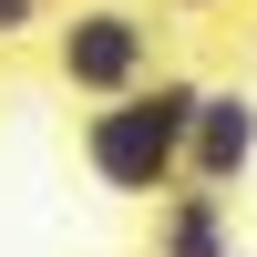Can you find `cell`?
<instances>
[{
    "instance_id": "cell-1",
    "label": "cell",
    "mask_w": 257,
    "mask_h": 257,
    "mask_svg": "<svg viewBox=\"0 0 257 257\" xmlns=\"http://www.w3.org/2000/svg\"><path fill=\"white\" fill-rule=\"evenodd\" d=\"M196 93H206L196 72H144L134 93L93 103L82 134H72L82 175H93L103 196H165V185H175V155H185V113H196Z\"/></svg>"
},
{
    "instance_id": "cell-2",
    "label": "cell",
    "mask_w": 257,
    "mask_h": 257,
    "mask_svg": "<svg viewBox=\"0 0 257 257\" xmlns=\"http://www.w3.org/2000/svg\"><path fill=\"white\" fill-rule=\"evenodd\" d=\"M41 31H52V82L82 93V103H113L155 72V21L134 0H82V11L41 21Z\"/></svg>"
},
{
    "instance_id": "cell-3",
    "label": "cell",
    "mask_w": 257,
    "mask_h": 257,
    "mask_svg": "<svg viewBox=\"0 0 257 257\" xmlns=\"http://www.w3.org/2000/svg\"><path fill=\"white\" fill-rule=\"evenodd\" d=\"M247 175H257V93H216V82H206L196 113H185L175 185H216V196H237Z\"/></svg>"
},
{
    "instance_id": "cell-4",
    "label": "cell",
    "mask_w": 257,
    "mask_h": 257,
    "mask_svg": "<svg viewBox=\"0 0 257 257\" xmlns=\"http://www.w3.org/2000/svg\"><path fill=\"white\" fill-rule=\"evenodd\" d=\"M155 206V237L144 257H237V196H216V185H165Z\"/></svg>"
},
{
    "instance_id": "cell-5",
    "label": "cell",
    "mask_w": 257,
    "mask_h": 257,
    "mask_svg": "<svg viewBox=\"0 0 257 257\" xmlns=\"http://www.w3.org/2000/svg\"><path fill=\"white\" fill-rule=\"evenodd\" d=\"M52 21V0H0V41H21V31H41Z\"/></svg>"
},
{
    "instance_id": "cell-6",
    "label": "cell",
    "mask_w": 257,
    "mask_h": 257,
    "mask_svg": "<svg viewBox=\"0 0 257 257\" xmlns=\"http://www.w3.org/2000/svg\"><path fill=\"white\" fill-rule=\"evenodd\" d=\"M175 21H206V11H237V0H165Z\"/></svg>"
},
{
    "instance_id": "cell-7",
    "label": "cell",
    "mask_w": 257,
    "mask_h": 257,
    "mask_svg": "<svg viewBox=\"0 0 257 257\" xmlns=\"http://www.w3.org/2000/svg\"><path fill=\"white\" fill-rule=\"evenodd\" d=\"M247 11H257V0H247Z\"/></svg>"
}]
</instances>
